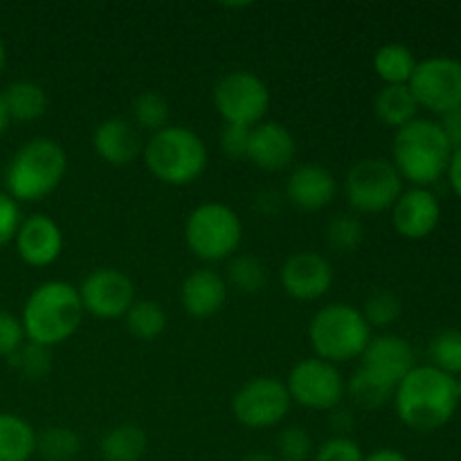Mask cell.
I'll return each mask as SVG.
<instances>
[{
  "mask_svg": "<svg viewBox=\"0 0 461 461\" xmlns=\"http://www.w3.org/2000/svg\"><path fill=\"white\" fill-rule=\"evenodd\" d=\"M14 246L23 264L32 268H48L61 257L63 232L52 216L36 212L23 216L21 228L14 237Z\"/></svg>",
  "mask_w": 461,
  "mask_h": 461,
  "instance_id": "obj_18",
  "label": "cell"
},
{
  "mask_svg": "<svg viewBox=\"0 0 461 461\" xmlns=\"http://www.w3.org/2000/svg\"><path fill=\"white\" fill-rule=\"evenodd\" d=\"M401 311H403V304H401L399 297L392 291H374L372 295L365 300L363 313L365 322L369 324V329H387L401 318Z\"/></svg>",
  "mask_w": 461,
  "mask_h": 461,
  "instance_id": "obj_35",
  "label": "cell"
},
{
  "mask_svg": "<svg viewBox=\"0 0 461 461\" xmlns=\"http://www.w3.org/2000/svg\"><path fill=\"white\" fill-rule=\"evenodd\" d=\"M374 115L381 124L399 131L419 117V104L410 86H383L374 97Z\"/></svg>",
  "mask_w": 461,
  "mask_h": 461,
  "instance_id": "obj_22",
  "label": "cell"
},
{
  "mask_svg": "<svg viewBox=\"0 0 461 461\" xmlns=\"http://www.w3.org/2000/svg\"><path fill=\"white\" fill-rule=\"evenodd\" d=\"M275 448H277L279 461H309L313 459L315 444L313 437L306 428L302 426H286L277 435V441H275Z\"/></svg>",
  "mask_w": 461,
  "mask_h": 461,
  "instance_id": "obj_36",
  "label": "cell"
},
{
  "mask_svg": "<svg viewBox=\"0 0 461 461\" xmlns=\"http://www.w3.org/2000/svg\"><path fill=\"white\" fill-rule=\"evenodd\" d=\"M81 439L72 428L50 426L36 432V455L45 461H72L79 455Z\"/></svg>",
  "mask_w": 461,
  "mask_h": 461,
  "instance_id": "obj_31",
  "label": "cell"
},
{
  "mask_svg": "<svg viewBox=\"0 0 461 461\" xmlns=\"http://www.w3.org/2000/svg\"><path fill=\"white\" fill-rule=\"evenodd\" d=\"M394 392V387L378 381L372 374L358 367L347 378L345 399H349V403L358 410H381L387 403H392Z\"/></svg>",
  "mask_w": 461,
  "mask_h": 461,
  "instance_id": "obj_27",
  "label": "cell"
},
{
  "mask_svg": "<svg viewBox=\"0 0 461 461\" xmlns=\"http://www.w3.org/2000/svg\"><path fill=\"white\" fill-rule=\"evenodd\" d=\"M284 385L295 405L315 412H331L345 401L347 378L338 365L311 356L293 365Z\"/></svg>",
  "mask_w": 461,
  "mask_h": 461,
  "instance_id": "obj_10",
  "label": "cell"
},
{
  "mask_svg": "<svg viewBox=\"0 0 461 461\" xmlns=\"http://www.w3.org/2000/svg\"><path fill=\"white\" fill-rule=\"evenodd\" d=\"M390 212L394 230L410 241L428 239L441 221L439 198L426 187L403 189Z\"/></svg>",
  "mask_w": 461,
  "mask_h": 461,
  "instance_id": "obj_19",
  "label": "cell"
},
{
  "mask_svg": "<svg viewBox=\"0 0 461 461\" xmlns=\"http://www.w3.org/2000/svg\"><path fill=\"white\" fill-rule=\"evenodd\" d=\"M284 196L295 210L320 212L338 196V178L320 162H300L288 171Z\"/></svg>",
  "mask_w": 461,
  "mask_h": 461,
  "instance_id": "obj_17",
  "label": "cell"
},
{
  "mask_svg": "<svg viewBox=\"0 0 461 461\" xmlns=\"http://www.w3.org/2000/svg\"><path fill=\"white\" fill-rule=\"evenodd\" d=\"M84 315L77 286L63 279H48L27 295L21 322L27 342L52 349L75 336Z\"/></svg>",
  "mask_w": 461,
  "mask_h": 461,
  "instance_id": "obj_2",
  "label": "cell"
},
{
  "mask_svg": "<svg viewBox=\"0 0 461 461\" xmlns=\"http://www.w3.org/2000/svg\"><path fill=\"white\" fill-rule=\"evenodd\" d=\"M9 113H7V106H5V99H3V90H0V135L5 133V131L9 129Z\"/></svg>",
  "mask_w": 461,
  "mask_h": 461,
  "instance_id": "obj_45",
  "label": "cell"
},
{
  "mask_svg": "<svg viewBox=\"0 0 461 461\" xmlns=\"http://www.w3.org/2000/svg\"><path fill=\"white\" fill-rule=\"evenodd\" d=\"M439 126L441 131H444L446 140L450 142V147H453V151L461 149V106L453 108V111H448L446 115H441Z\"/></svg>",
  "mask_w": 461,
  "mask_h": 461,
  "instance_id": "obj_41",
  "label": "cell"
},
{
  "mask_svg": "<svg viewBox=\"0 0 461 461\" xmlns=\"http://www.w3.org/2000/svg\"><path fill=\"white\" fill-rule=\"evenodd\" d=\"M313 461H365V453L351 437H331L315 448Z\"/></svg>",
  "mask_w": 461,
  "mask_h": 461,
  "instance_id": "obj_37",
  "label": "cell"
},
{
  "mask_svg": "<svg viewBox=\"0 0 461 461\" xmlns=\"http://www.w3.org/2000/svg\"><path fill=\"white\" fill-rule=\"evenodd\" d=\"M142 160L158 183L185 187L205 174L210 151L196 131L169 124L144 142Z\"/></svg>",
  "mask_w": 461,
  "mask_h": 461,
  "instance_id": "obj_5",
  "label": "cell"
},
{
  "mask_svg": "<svg viewBox=\"0 0 461 461\" xmlns=\"http://www.w3.org/2000/svg\"><path fill=\"white\" fill-rule=\"evenodd\" d=\"M5 106H7L9 120L16 122H36L48 113L50 99L41 84L32 79H16L3 90Z\"/></svg>",
  "mask_w": 461,
  "mask_h": 461,
  "instance_id": "obj_23",
  "label": "cell"
},
{
  "mask_svg": "<svg viewBox=\"0 0 461 461\" xmlns=\"http://www.w3.org/2000/svg\"><path fill=\"white\" fill-rule=\"evenodd\" d=\"M68 174V153L57 140H27L5 169V192L21 203H39L48 198Z\"/></svg>",
  "mask_w": 461,
  "mask_h": 461,
  "instance_id": "obj_4",
  "label": "cell"
},
{
  "mask_svg": "<svg viewBox=\"0 0 461 461\" xmlns=\"http://www.w3.org/2000/svg\"><path fill=\"white\" fill-rule=\"evenodd\" d=\"M430 365L453 378H461V329H444L428 347Z\"/></svg>",
  "mask_w": 461,
  "mask_h": 461,
  "instance_id": "obj_32",
  "label": "cell"
},
{
  "mask_svg": "<svg viewBox=\"0 0 461 461\" xmlns=\"http://www.w3.org/2000/svg\"><path fill=\"white\" fill-rule=\"evenodd\" d=\"M142 131L129 117H108L93 131V149L99 160L111 167H129L142 156Z\"/></svg>",
  "mask_w": 461,
  "mask_h": 461,
  "instance_id": "obj_20",
  "label": "cell"
},
{
  "mask_svg": "<svg viewBox=\"0 0 461 461\" xmlns=\"http://www.w3.org/2000/svg\"><path fill=\"white\" fill-rule=\"evenodd\" d=\"M212 102L225 124L252 129L268 115L270 90L255 72L232 70L214 84Z\"/></svg>",
  "mask_w": 461,
  "mask_h": 461,
  "instance_id": "obj_9",
  "label": "cell"
},
{
  "mask_svg": "<svg viewBox=\"0 0 461 461\" xmlns=\"http://www.w3.org/2000/svg\"><path fill=\"white\" fill-rule=\"evenodd\" d=\"M241 461H279V459L270 453H252V455H246Z\"/></svg>",
  "mask_w": 461,
  "mask_h": 461,
  "instance_id": "obj_46",
  "label": "cell"
},
{
  "mask_svg": "<svg viewBox=\"0 0 461 461\" xmlns=\"http://www.w3.org/2000/svg\"><path fill=\"white\" fill-rule=\"evenodd\" d=\"M279 282L286 295L297 302H315L333 286V266L320 252H293L279 270Z\"/></svg>",
  "mask_w": 461,
  "mask_h": 461,
  "instance_id": "obj_14",
  "label": "cell"
},
{
  "mask_svg": "<svg viewBox=\"0 0 461 461\" xmlns=\"http://www.w3.org/2000/svg\"><path fill=\"white\" fill-rule=\"evenodd\" d=\"M453 147L446 140L439 122L417 117L403 129L394 131L392 165L412 187L430 189L448 171Z\"/></svg>",
  "mask_w": 461,
  "mask_h": 461,
  "instance_id": "obj_3",
  "label": "cell"
},
{
  "mask_svg": "<svg viewBox=\"0 0 461 461\" xmlns=\"http://www.w3.org/2000/svg\"><path fill=\"white\" fill-rule=\"evenodd\" d=\"M365 461H410L396 448H378L372 455H365Z\"/></svg>",
  "mask_w": 461,
  "mask_h": 461,
  "instance_id": "obj_44",
  "label": "cell"
},
{
  "mask_svg": "<svg viewBox=\"0 0 461 461\" xmlns=\"http://www.w3.org/2000/svg\"><path fill=\"white\" fill-rule=\"evenodd\" d=\"M27 342L21 315L0 309V358H12Z\"/></svg>",
  "mask_w": 461,
  "mask_h": 461,
  "instance_id": "obj_38",
  "label": "cell"
},
{
  "mask_svg": "<svg viewBox=\"0 0 461 461\" xmlns=\"http://www.w3.org/2000/svg\"><path fill=\"white\" fill-rule=\"evenodd\" d=\"M291 405L286 385L275 376L250 378L232 396L234 419L250 430L279 426L291 412Z\"/></svg>",
  "mask_w": 461,
  "mask_h": 461,
  "instance_id": "obj_11",
  "label": "cell"
},
{
  "mask_svg": "<svg viewBox=\"0 0 461 461\" xmlns=\"http://www.w3.org/2000/svg\"><path fill=\"white\" fill-rule=\"evenodd\" d=\"M230 286L223 275L214 268H196L183 279L180 286V304L189 318L207 320L228 304Z\"/></svg>",
  "mask_w": 461,
  "mask_h": 461,
  "instance_id": "obj_21",
  "label": "cell"
},
{
  "mask_svg": "<svg viewBox=\"0 0 461 461\" xmlns=\"http://www.w3.org/2000/svg\"><path fill=\"white\" fill-rule=\"evenodd\" d=\"M365 241V225L356 214H338L327 225V243L333 252L349 255Z\"/></svg>",
  "mask_w": 461,
  "mask_h": 461,
  "instance_id": "obj_33",
  "label": "cell"
},
{
  "mask_svg": "<svg viewBox=\"0 0 461 461\" xmlns=\"http://www.w3.org/2000/svg\"><path fill=\"white\" fill-rule=\"evenodd\" d=\"M372 63L383 86H408L419 61L408 45L385 43L374 52Z\"/></svg>",
  "mask_w": 461,
  "mask_h": 461,
  "instance_id": "obj_25",
  "label": "cell"
},
{
  "mask_svg": "<svg viewBox=\"0 0 461 461\" xmlns=\"http://www.w3.org/2000/svg\"><path fill=\"white\" fill-rule=\"evenodd\" d=\"M410 90L419 108L446 115L461 106V61L453 57H428L417 63Z\"/></svg>",
  "mask_w": 461,
  "mask_h": 461,
  "instance_id": "obj_12",
  "label": "cell"
},
{
  "mask_svg": "<svg viewBox=\"0 0 461 461\" xmlns=\"http://www.w3.org/2000/svg\"><path fill=\"white\" fill-rule=\"evenodd\" d=\"M124 320L131 336L142 342L156 340L167 329L165 309L153 300H135L129 313L124 315Z\"/></svg>",
  "mask_w": 461,
  "mask_h": 461,
  "instance_id": "obj_29",
  "label": "cell"
},
{
  "mask_svg": "<svg viewBox=\"0 0 461 461\" xmlns=\"http://www.w3.org/2000/svg\"><path fill=\"white\" fill-rule=\"evenodd\" d=\"M223 277L234 291L243 293V295H255L268 282V268L252 252H237L232 259H228V268H225Z\"/></svg>",
  "mask_w": 461,
  "mask_h": 461,
  "instance_id": "obj_28",
  "label": "cell"
},
{
  "mask_svg": "<svg viewBox=\"0 0 461 461\" xmlns=\"http://www.w3.org/2000/svg\"><path fill=\"white\" fill-rule=\"evenodd\" d=\"M171 108L165 95L158 90H144L131 104V117L129 120L138 126L140 131H149V133H158L165 126H169Z\"/></svg>",
  "mask_w": 461,
  "mask_h": 461,
  "instance_id": "obj_30",
  "label": "cell"
},
{
  "mask_svg": "<svg viewBox=\"0 0 461 461\" xmlns=\"http://www.w3.org/2000/svg\"><path fill=\"white\" fill-rule=\"evenodd\" d=\"M372 340V329L363 313L347 302H331L315 311L309 322V342L315 358L342 365L363 356Z\"/></svg>",
  "mask_w": 461,
  "mask_h": 461,
  "instance_id": "obj_6",
  "label": "cell"
},
{
  "mask_svg": "<svg viewBox=\"0 0 461 461\" xmlns=\"http://www.w3.org/2000/svg\"><path fill=\"white\" fill-rule=\"evenodd\" d=\"M5 63H7V48H5V41L0 39V75L5 70Z\"/></svg>",
  "mask_w": 461,
  "mask_h": 461,
  "instance_id": "obj_47",
  "label": "cell"
},
{
  "mask_svg": "<svg viewBox=\"0 0 461 461\" xmlns=\"http://www.w3.org/2000/svg\"><path fill=\"white\" fill-rule=\"evenodd\" d=\"M360 369L372 374L378 381L390 387H399V383L417 367V356L412 345L403 336L396 333H381L372 336L369 345L360 356Z\"/></svg>",
  "mask_w": 461,
  "mask_h": 461,
  "instance_id": "obj_15",
  "label": "cell"
},
{
  "mask_svg": "<svg viewBox=\"0 0 461 461\" xmlns=\"http://www.w3.org/2000/svg\"><path fill=\"white\" fill-rule=\"evenodd\" d=\"M329 421H331V428L333 432H336V437H349V432L354 430L356 426L354 410L345 408V405H338L336 410L329 412Z\"/></svg>",
  "mask_w": 461,
  "mask_h": 461,
  "instance_id": "obj_42",
  "label": "cell"
},
{
  "mask_svg": "<svg viewBox=\"0 0 461 461\" xmlns=\"http://www.w3.org/2000/svg\"><path fill=\"white\" fill-rule=\"evenodd\" d=\"M36 455V430L27 419L0 412V461H30Z\"/></svg>",
  "mask_w": 461,
  "mask_h": 461,
  "instance_id": "obj_24",
  "label": "cell"
},
{
  "mask_svg": "<svg viewBox=\"0 0 461 461\" xmlns=\"http://www.w3.org/2000/svg\"><path fill=\"white\" fill-rule=\"evenodd\" d=\"M396 417L414 432H435L450 423L461 399L457 378L439 372L432 365H417L399 383L392 399Z\"/></svg>",
  "mask_w": 461,
  "mask_h": 461,
  "instance_id": "obj_1",
  "label": "cell"
},
{
  "mask_svg": "<svg viewBox=\"0 0 461 461\" xmlns=\"http://www.w3.org/2000/svg\"><path fill=\"white\" fill-rule=\"evenodd\" d=\"M14 372L25 381H43L52 372V349L25 342L12 358H7Z\"/></svg>",
  "mask_w": 461,
  "mask_h": 461,
  "instance_id": "obj_34",
  "label": "cell"
},
{
  "mask_svg": "<svg viewBox=\"0 0 461 461\" xmlns=\"http://www.w3.org/2000/svg\"><path fill=\"white\" fill-rule=\"evenodd\" d=\"M446 176H448L450 187H453V192L457 194V198L461 201V149L453 151V158H450V165H448V171H446Z\"/></svg>",
  "mask_w": 461,
  "mask_h": 461,
  "instance_id": "obj_43",
  "label": "cell"
},
{
  "mask_svg": "<svg viewBox=\"0 0 461 461\" xmlns=\"http://www.w3.org/2000/svg\"><path fill=\"white\" fill-rule=\"evenodd\" d=\"M21 205L5 189H0V250L9 246V243H14V237H16L18 228H21Z\"/></svg>",
  "mask_w": 461,
  "mask_h": 461,
  "instance_id": "obj_39",
  "label": "cell"
},
{
  "mask_svg": "<svg viewBox=\"0 0 461 461\" xmlns=\"http://www.w3.org/2000/svg\"><path fill=\"white\" fill-rule=\"evenodd\" d=\"M297 142L291 131L273 120H264L250 129L248 156L252 165L266 174H282L295 167Z\"/></svg>",
  "mask_w": 461,
  "mask_h": 461,
  "instance_id": "obj_16",
  "label": "cell"
},
{
  "mask_svg": "<svg viewBox=\"0 0 461 461\" xmlns=\"http://www.w3.org/2000/svg\"><path fill=\"white\" fill-rule=\"evenodd\" d=\"M248 142H250V129H246V126L225 124L221 131V151L232 160H246Z\"/></svg>",
  "mask_w": 461,
  "mask_h": 461,
  "instance_id": "obj_40",
  "label": "cell"
},
{
  "mask_svg": "<svg viewBox=\"0 0 461 461\" xmlns=\"http://www.w3.org/2000/svg\"><path fill=\"white\" fill-rule=\"evenodd\" d=\"M403 192V178L387 158H360L347 169L345 198L354 214H381L392 210Z\"/></svg>",
  "mask_w": 461,
  "mask_h": 461,
  "instance_id": "obj_8",
  "label": "cell"
},
{
  "mask_svg": "<svg viewBox=\"0 0 461 461\" xmlns=\"http://www.w3.org/2000/svg\"><path fill=\"white\" fill-rule=\"evenodd\" d=\"M79 291L84 313L97 320L124 318L135 302V286L129 275L117 268H95L81 279Z\"/></svg>",
  "mask_w": 461,
  "mask_h": 461,
  "instance_id": "obj_13",
  "label": "cell"
},
{
  "mask_svg": "<svg viewBox=\"0 0 461 461\" xmlns=\"http://www.w3.org/2000/svg\"><path fill=\"white\" fill-rule=\"evenodd\" d=\"M243 241V221L225 203H201L185 221V243L207 264L232 259Z\"/></svg>",
  "mask_w": 461,
  "mask_h": 461,
  "instance_id": "obj_7",
  "label": "cell"
},
{
  "mask_svg": "<svg viewBox=\"0 0 461 461\" xmlns=\"http://www.w3.org/2000/svg\"><path fill=\"white\" fill-rule=\"evenodd\" d=\"M147 432L135 423H120L99 441L104 461H140L147 453Z\"/></svg>",
  "mask_w": 461,
  "mask_h": 461,
  "instance_id": "obj_26",
  "label": "cell"
}]
</instances>
